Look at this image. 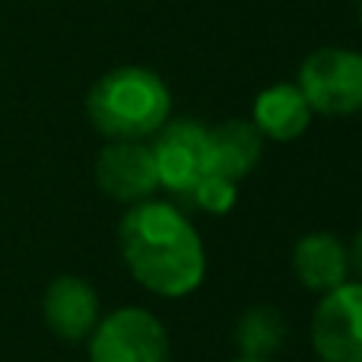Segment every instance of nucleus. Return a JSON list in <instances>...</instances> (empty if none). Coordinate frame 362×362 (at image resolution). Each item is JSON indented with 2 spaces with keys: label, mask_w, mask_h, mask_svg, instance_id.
Segmentation results:
<instances>
[{
  "label": "nucleus",
  "mask_w": 362,
  "mask_h": 362,
  "mask_svg": "<svg viewBox=\"0 0 362 362\" xmlns=\"http://www.w3.org/2000/svg\"><path fill=\"white\" fill-rule=\"evenodd\" d=\"M118 248L134 280L163 299H185L206 276L200 232L165 200L131 204L118 226Z\"/></svg>",
  "instance_id": "obj_1"
},
{
  "label": "nucleus",
  "mask_w": 362,
  "mask_h": 362,
  "mask_svg": "<svg viewBox=\"0 0 362 362\" xmlns=\"http://www.w3.org/2000/svg\"><path fill=\"white\" fill-rule=\"evenodd\" d=\"M169 112L172 93L150 67H115L86 95V118L105 140L153 137Z\"/></svg>",
  "instance_id": "obj_2"
},
{
  "label": "nucleus",
  "mask_w": 362,
  "mask_h": 362,
  "mask_svg": "<svg viewBox=\"0 0 362 362\" xmlns=\"http://www.w3.org/2000/svg\"><path fill=\"white\" fill-rule=\"evenodd\" d=\"M89 362H172L165 325L140 305H124L95 321Z\"/></svg>",
  "instance_id": "obj_3"
},
{
  "label": "nucleus",
  "mask_w": 362,
  "mask_h": 362,
  "mask_svg": "<svg viewBox=\"0 0 362 362\" xmlns=\"http://www.w3.org/2000/svg\"><path fill=\"white\" fill-rule=\"evenodd\" d=\"M312 112L346 118L362 112V54L350 48H318L302 61L299 83Z\"/></svg>",
  "instance_id": "obj_4"
},
{
  "label": "nucleus",
  "mask_w": 362,
  "mask_h": 362,
  "mask_svg": "<svg viewBox=\"0 0 362 362\" xmlns=\"http://www.w3.org/2000/svg\"><path fill=\"white\" fill-rule=\"evenodd\" d=\"M312 350L321 362H362V280L321 293L312 312Z\"/></svg>",
  "instance_id": "obj_5"
},
{
  "label": "nucleus",
  "mask_w": 362,
  "mask_h": 362,
  "mask_svg": "<svg viewBox=\"0 0 362 362\" xmlns=\"http://www.w3.org/2000/svg\"><path fill=\"white\" fill-rule=\"evenodd\" d=\"M153 137L159 187L187 197L200 178L210 175V131L197 121H165Z\"/></svg>",
  "instance_id": "obj_6"
},
{
  "label": "nucleus",
  "mask_w": 362,
  "mask_h": 362,
  "mask_svg": "<svg viewBox=\"0 0 362 362\" xmlns=\"http://www.w3.org/2000/svg\"><path fill=\"white\" fill-rule=\"evenodd\" d=\"M95 185L118 204H140L159 191L153 150L144 140H108L95 159Z\"/></svg>",
  "instance_id": "obj_7"
},
{
  "label": "nucleus",
  "mask_w": 362,
  "mask_h": 362,
  "mask_svg": "<svg viewBox=\"0 0 362 362\" xmlns=\"http://www.w3.org/2000/svg\"><path fill=\"white\" fill-rule=\"evenodd\" d=\"M42 318L54 337L76 344L93 334L95 321L102 318L99 312V296H95L93 283L83 276L64 274L48 283L42 296Z\"/></svg>",
  "instance_id": "obj_8"
},
{
  "label": "nucleus",
  "mask_w": 362,
  "mask_h": 362,
  "mask_svg": "<svg viewBox=\"0 0 362 362\" xmlns=\"http://www.w3.org/2000/svg\"><path fill=\"white\" fill-rule=\"evenodd\" d=\"M293 274L315 296L331 293L334 286L346 283V276H350V255H346L344 238L325 229L302 235L293 248Z\"/></svg>",
  "instance_id": "obj_9"
},
{
  "label": "nucleus",
  "mask_w": 362,
  "mask_h": 362,
  "mask_svg": "<svg viewBox=\"0 0 362 362\" xmlns=\"http://www.w3.org/2000/svg\"><path fill=\"white\" fill-rule=\"evenodd\" d=\"M312 115V105L305 102V95L296 83H274L255 99L251 124L261 131L264 140L289 144V140H299L308 131Z\"/></svg>",
  "instance_id": "obj_10"
},
{
  "label": "nucleus",
  "mask_w": 362,
  "mask_h": 362,
  "mask_svg": "<svg viewBox=\"0 0 362 362\" xmlns=\"http://www.w3.org/2000/svg\"><path fill=\"white\" fill-rule=\"evenodd\" d=\"M264 153V137L251 121L232 118L210 131V172L232 181L248 178Z\"/></svg>",
  "instance_id": "obj_11"
},
{
  "label": "nucleus",
  "mask_w": 362,
  "mask_h": 362,
  "mask_svg": "<svg viewBox=\"0 0 362 362\" xmlns=\"http://www.w3.org/2000/svg\"><path fill=\"white\" fill-rule=\"evenodd\" d=\"M286 340V318L274 305H255L238 318L235 325V346L238 356L248 359H270Z\"/></svg>",
  "instance_id": "obj_12"
},
{
  "label": "nucleus",
  "mask_w": 362,
  "mask_h": 362,
  "mask_svg": "<svg viewBox=\"0 0 362 362\" xmlns=\"http://www.w3.org/2000/svg\"><path fill=\"white\" fill-rule=\"evenodd\" d=\"M235 185H238V181L223 178V175H216V172H210V175H204V178L197 181V187L187 194V200H191L194 206H200L204 213L226 216V213L235 206V200H238V187Z\"/></svg>",
  "instance_id": "obj_13"
},
{
  "label": "nucleus",
  "mask_w": 362,
  "mask_h": 362,
  "mask_svg": "<svg viewBox=\"0 0 362 362\" xmlns=\"http://www.w3.org/2000/svg\"><path fill=\"white\" fill-rule=\"evenodd\" d=\"M346 255H350V270L362 280V229L353 235L350 248H346Z\"/></svg>",
  "instance_id": "obj_14"
},
{
  "label": "nucleus",
  "mask_w": 362,
  "mask_h": 362,
  "mask_svg": "<svg viewBox=\"0 0 362 362\" xmlns=\"http://www.w3.org/2000/svg\"><path fill=\"white\" fill-rule=\"evenodd\" d=\"M232 362H274V359H248V356H238V359H232Z\"/></svg>",
  "instance_id": "obj_15"
},
{
  "label": "nucleus",
  "mask_w": 362,
  "mask_h": 362,
  "mask_svg": "<svg viewBox=\"0 0 362 362\" xmlns=\"http://www.w3.org/2000/svg\"><path fill=\"white\" fill-rule=\"evenodd\" d=\"M356 13H359V29H362V0H359V10Z\"/></svg>",
  "instance_id": "obj_16"
}]
</instances>
